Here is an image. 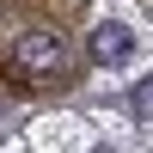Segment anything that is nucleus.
<instances>
[{
	"label": "nucleus",
	"instance_id": "nucleus-3",
	"mask_svg": "<svg viewBox=\"0 0 153 153\" xmlns=\"http://www.w3.org/2000/svg\"><path fill=\"white\" fill-rule=\"evenodd\" d=\"M135 117H141V123H153V80H141V86H135Z\"/></svg>",
	"mask_w": 153,
	"mask_h": 153
},
{
	"label": "nucleus",
	"instance_id": "nucleus-1",
	"mask_svg": "<svg viewBox=\"0 0 153 153\" xmlns=\"http://www.w3.org/2000/svg\"><path fill=\"white\" fill-rule=\"evenodd\" d=\"M12 61H19V74L31 86L61 80V74H68V43H61L55 31H25L19 43H12Z\"/></svg>",
	"mask_w": 153,
	"mask_h": 153
},
{
	"label": "nucleus",
	"instance_id": "nucleus-2",
	"mask_svg": "<svg viewBox=\"0 0 153 153\" xmlns=\"http://www.w3.org/2000/svg\"><path fill=\"white\" fill-rule=\"evenodd\" d=\"M129 55H135V37H129V25H98V31H92V61L117 68V61H129Z\"/></svg>",
	"mask_w": 153,
	"mask_h": 153
}]
</instances>
